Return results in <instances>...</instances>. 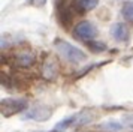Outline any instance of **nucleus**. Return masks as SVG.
<instances>
[{"mask_svg": "<svg viewBox=\"0 0 133 132\" xmlns=\"http://www.w3.org/2000/svg\"><path fill=\"white\" fill-rule=\"evenodd\" d=\"M54 45H55V50L66 60H69L70 63H79V62H84L87 59V56H85V53L82 50H79L78 47L63 41V39H57Z\"/></svg>", "mask_w": 133, "mask_h": 132, "instance_id": "f257e3e1", "label": "nucleus"}, {"mask_svg": "<svg viewBox=\"0 0 133 132\" xmlns=\"http://www.w3.org/2000/svg\"><path fill=\"white\" fill-rule=\"evenodd\" d=\"M0 107H2L3 117H11L14 114H18L27 110L29 102H27V99H23V98H6V99H2Z\"/></svg>", "mask_w": 133, "mask_h": 132, "instance_id": "f03ea898", "label": "nucleus"}, {"mask_svg": "<svg viewBox=\"0 0 133 132\" xmlns=\"http://www.w3.org/2000/svg\"><path fill=\"white\" fill-rule=\"evenodd\" d=\"M52 116V108L45 104H35L30 108H27V111L24 113V119L35 120V122H45Z\"/></svg>", "mask_w": 133, "mask_h": 132, "instance_id": "7ed1b4c3", "label": "nucleus"}, {"mask_svg": "<svg viewBox=\"0 0 133 132\" xmlns=\"http://www.w3.org/2000/svg\"><path fill=\"white\" fill-rule=\"evenodd\" d=\"M73 35L82 39V41H94V38L97 36V29L96 26L90 21H81L75 26L73 29Z\"/></svg>", "mask_w": 133, "mask_h": 132, "instance_id": "20e7f679", "label": "nucleus"}, {"mask_svg": "<svg viewBox=\"0 0 133 132\" xmlns=\"http://www.w3.org/2000/svg\"><path fill=\"white\" fill-rule=\"evenodd\" d=\"M36 62V56L30 50H21L14 56V63L18 68H30Z\"/></svg>", "mask_w": 133, "mask_h": 132, "instance_id": "39448f33", "label": "nucleus"}, {"mask_svg": "<svg viewBox=\"0 0 133 132\" xmlns=\"http://www.w3.org/2000/svg\"><path fill=\"white\" fill-rule=\"evenodd\" d=\"M58 74V65L54 59H46L43 62V66H42V77L45 80H54Z\"/></svg>", "mask_w": 133, "mask_h": 132, "instance_id": "423d86ee", "label": "nucleus"}, {"mask_svg": "<svg viewBox=\"0 0 133 132\" xmlns=\"http://www.w3.org/2000/svg\"><path fill=\"white\" fill-rule=\"evenodd\" d=\"M57 17H58V21H60L64 27H67L70 21L73 18V14L72 11L67 8V6H63V5H57Z\"/></svg>", "mask_w": 133, "mask_h": 132, "instance_id": "0eeeda50", "label": "nucleus"}, {"mask_svg": "<svg viewBox=\"0 0 133 132\" xmlns=\"http://www.w3.org/2000/svg\"><path fill=\"white\" fill-rule=\"evenodd\" d=\"M111 33H112V36H114L117 41H127V38H129V30H127V27L124 26V24L121 23H117L112 26V29H111Z\"/></svg>", "mask_w": 133, "mask_h": 132, "instance_id": "6e6552de", "label": "nucleus"}, {"mask_svg": "<svg viewBox=\"0 0 133 132\" xmlns=\"http://www.w3.org/2000/svg\"><path fill=\"white\" fill-rule=\"evenodd\" d=\"M99 3V0H75V9L79 12H87L94 9Z\"/></svg>", "mask_w": 133, "mask_h": 132, "instance_id": "1a4fd4ad", "label": "nucleus"}, {"mask_svg": "<svg viewBox=\"0 0 133 132\" xmlns=\"http://www.w3.org/2000/svg\"><path fill=\"white\" fill-rule=\"evenodd\" d=\"M99 128L100 129H105V131H121L124 126L118 120H109V122H105L102 125H99Z\"/></svg>", "mask_w": 133, "mask_h": 132, "instance_id": "9d476101", "label": "nucleus"}, {"mask_svg": "<svg viewBox=\"0 0 133 132\" xmlns=\"http://www.w3.org/2000/svg\"><path fill=\"white\" fill-rule=\"evenodd\" d=\"M121 14H123V17L126 21H133V2H127L126 5L123 6V9H121Z\"/></svg>", "mask_w": 133, "mask_h": 132, "instance_id": "9b49d317", "label": "nucleus"}, {"mask_svg": "<svg viewBox=\"0 0 133 132\" xmlns=\"http://www.w3.org/2000/svg\"><path fill=\"white\" fill-rule=\"evenodd\" d=\"M88 47L94 51V53H102L106 50V45L103 42H97V41H90L88 42Z\"/></svg>", "mask_w": 133, "mask_h": 132, "instance_id": "f8f14e48", "label": "nucleus"}, {"mask_svg": "<svg viewBox=\"0 0 133 132\" xmlns=\"http://www.w3.org/2000/svg\"><path fill=\"white\" fill-rule=\"evenodd\" d=\"M123 120H124V122H121V123H123V126H126V128H133V116H132V114L124 116V117H123Z\"/></svg>", "mask_w": 133, "mask_h": 132, "instance_id": "ddd939ff", "label": "nucleus"}]
</instances>
